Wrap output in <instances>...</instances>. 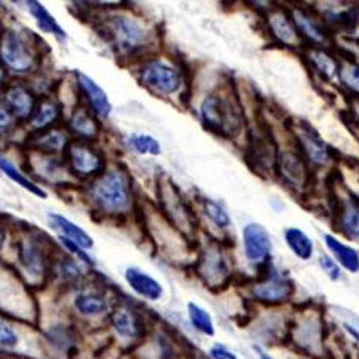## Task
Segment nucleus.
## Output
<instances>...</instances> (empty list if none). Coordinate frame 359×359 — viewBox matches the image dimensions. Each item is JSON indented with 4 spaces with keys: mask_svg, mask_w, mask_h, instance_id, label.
<instances>
[{
    "mask_svg": "<svg viewBox=\"0 0 359 359\" xmlns=\"http://www.w3.org/2000/svg\"><path fill=\"white\" fill-rule=\"evenodd\" d=\"M91 196L102 210L118 212L130 205L128 179L120 171H111L93 184Z\"/></svg>",
    "mask_w": 359,
    "mask_h": 359,
    "instance_id": "1",
    "label": "nucleus"
},
{
    "mask_svg": "<svg viewBox=\"0 0 359 359\" xmlns=\"http://www.w3.org/2000/svg\"><path fill=\"white\" fill-rule=\"evenodd\" d=\"M201 118L214 133L224 136H233L240 133L241 118L225 97L210 95L201 104Z\"/></svg>",
    "mask_w": 359,
    "mask_h": 359,
    "instance_id": "2",
    "label": "nucleus"
},
{
    "mask_svg": "<svg viewBox=\"0 0 359 359\" xmlns=\"http://www.w3.org/2000/svg\"><path fill=\"white\" fill-rule=\"evenodd\" d=\"M0 57L15 72H29L34 67L36 56L21 32L8 29L0 42Z\"/></svg>",
    "mask_w": 359,
    "mask_h": 359,
    "instance_id": "3",
    "label": "nucleus"
},
{
    "mask_svg": "<svg viewBox=\"0 0 359 359\" xmlns=\"http://www.w3.org/2000/svg\"><path fill=\"white\" fill-rule=\"evenodd\" d=\"M294 135L295 141L299 142L300 154L306 160V163L313 166H326L331 163V149L313 128H310L305 123H300L295 126Z\"/></svg>",
    "mask_w": 359,
    "mask_h": 359,
    "instance_id": "4",
    "label": "nucleus"
},
{
    "mask_svg": "<svg viewBox=\"0 0 359 359\" xmlns=\"http://www.w3.org/2000/svg\"><path fill=\"white\" fill-rule=\"evenodd\" d=\"M107 31L111 34L114 43L121 51H133L144 43L147 37L144 29L136 20L130 16H115L107 22Z\"/></svg>",
    "mask_w": 359,
    "mask_h": 359,
    "instance_id": "5",
    "label": "nucleus"
},
{
    "mask_svg": "<svg viewBox=\"0 0 359 359\" xmlns=\"http://www.w3.org/2000/svg\"><path fill=\"white\" fill-rule=\"evenodd\" d=\"M142 80L150 88L163 93V95H172L181 88L182 83L177 69L165 61H154L144 67Z\"/></svg>",
    "mask_w": 359,
    "mask_h": 359,
    "instance_id": "6",
    "label": "nucleus"
},
{
    "mask_svg": "<svg viewBox=\"0 0 359 359\" xmlns=\"http://www.w3.org/2000/svg\"><path fill=\"white\" fill-rule=\"evenodd\" d=\"M278 170L283 181L297 192L304 190L310 182V166L299 152H283L278 157Z\"/></svg>",
    "mask_w": 359,
    "mask_h": 359,
    "instance_id": "7",
    "label": "nucleus"
},
{
    "mask_svg": "<svg viewBox=\"0 0 359 359\" xmlns=\"http://www.w3.org/2000/svg\"><path fill=\"white\" fill-rule=\"evenodd\" d=\"M245 256L251 264H262L271 252V238L267 229L257 222H249L243 229Z\"/></svg>",
    "mask_w": 359,
    "mask_h": 359,
    "instance_id": "8",
    "label": "nucleus"
},
{
    "mask_svg": "<svg viewBox=\"0 0 359 359\" xmlns=\"http://www.w3.org/2000/svg\"><path fill=\"white\" fill-rule=\"evenodd\" d=\"M254 297L265 304H281L291 299L294 294V285L287 276L280 273L270 275L267 280L257 283L252 287Z\"/></svg>",
    "mask_w": 359,
    "mask_h": 359,
    "instance_id": "9",
    "label": "nucleus"
},
{
    "mask_svg": "<svg viewBox=\"0 0 359 359\" xmlns=\"http://www.w3.org/2000/svg\"><path fill=\"white\" fill-rule=\"evenodd\" d=\"M334 221L340 233L353 241H359V198L356 195H346L339 201Z\"/></svg>",
    "mask_w": 359,
    "mask_h": 359,
    "instance_id": "10",
    "label": "nucleus"
},
{
    "mask_svg": "<svg viewBox=\"0 0 359 359\" xmlns=\"http://www.w3.org/2000/svg\"><path fill=\"white\" fill-rule=\"evenodd\" d=\"M294 20V25L297 27L300 37L305 39L306 42L313 45H324L327 43V31L326 27L321 26L313 15L304 8H295L291 15Z\"/></svg>",
    "mask_w": 359,
    "mask_h": 359,
    "instance_id": "11",
    "label": "nucleus"
},
{
    "mask_svg": "<svg viewBox=\"0 0 359 359\" xmlns=\"http://www.w3.org/2000/svg\"><path fill=\"white\" fill-rule=\"evenodd\" d=\"M125 280L133 291L144 299L158 300L161 295H163V286H161L155 278L147 275L146 271L141 269H136V267L126 269Z\"/></svg>",
    "mask_w": 359,
    "mask_h": 359,
    "instance_id": "12",
    "label": "nucleus"
},
{
    "mask_svg": "<svg viewBox=\"0 0 359 359\" xmlns=\"http://www.w3.org/2000/svg\"><path fill=\"white\" fill-rule=\"evenodd\" d=\"M69 161L75 172L82 176H90L102 170V160L96 152L82 144H74L67 149Z\"/></svg>",
    "mask_w": 359,
    "mask_h": 359,
    "instance_id": "13",
    "label": "nucleus"
},
{
    "mask_svg": "<svg viewBox=\"0 0 359 359\" xmlns=\"http://www.w3.org/2000/svg\"><path fill=\"white\" fill-rule=\"evenodd\" d=\"M269 26L273 37L283 45L297 46L302 40L294 25L292 16L287 15L286 11H275V13L269 15Z\"/></svg>",
    "mask_w": 359,
    "mask_h": 359,
    "instance_id": "14",
    "label": "nucleus"
},
{
    "mask_svg": "<svg viewBox=\"0 0 359 359\" xmlns=\"http://www.w3.org/2000/svg\"><path fill=\"white\" fill-rule=\"evenodd\" d=\"M50 222L66 240L74 243V245L79 246L80 249H91L95 246V240L86 233V230L79 227L77 224H74L71 219H67L66 216L50 212Z\"/></svg>",
    "mask_w": 359,
    "mask_h": 359,
    "instance_id": "15",
    "label": "nucleus"
},
{
    "mask_svg": "<svg viewBox=\"0 0 359 359\" xmlns=\"http://www.w3.org/2000/svg\"><path fill=\"white\" fill-rule=\"evenodd\" d=\"M77 79L85 93V96L88 97L93 111L100 115V117L107 118L112 112V104L109 101V96L106 95V91H104L101 86L95 82V80L90 79L88 75H85L82 72H77Z\"/></svg>",
    "mask_w": 359,
    "mask_h": 359,
    "instance_id": "16",
    "label": "nucleus"
},
{
    "mask_svg": "<svg viewBox=\"0 0 359 359\" xmlns=\"http://www.w3.org/2000/svg\"><path fill=\"white\" fill-rule=\"evenodd\" d=\"M326 246L331 252V257L337 262L341 269H345L350 273H358L359 271V252L355 248L345 245L344 241L335 238L334 235L324 236Z\"/></svg>",
    "mask_w": 359,
    "mask_h": 359,
    "instance_id": "17",
    "label": "nucleus"
},
{
    "mask_svg": "<svg viewBox=\"0 0 359 359\" xmlns=\"http://www.w3.org/2000/svg\"><path fill=\"white\" fill-rule=\"evenodd\" d=\"M285 240L287 248L295 257L300 260H310L315 254V243L299 227H289L285 230Z\"/></svg>",
    "mask_w": 359,
    "mask_h": 359,
    "instance_id": "18",
    "label": "nucleus"
},
{
    "mask_svg": "<svg viewBox=\"0 0 359 359\" xmlns=\"http://www.w3.org/2000/svg\"><path fill=\"white\" fill-rule=\"evenodd\" d=\"M306 57H309V62L321 77L326 80H339L340 65L335 61L334 56H331V53L321 48H310L306 50Z\"/></svg>",
    "mask_w": 359,
    "mask_h": 359,
    "instance_id": "19",
    "label": "nucleus"
},
{
    "mask_svg": "<svg viewBox=\"0 0 359 359\" xmlns=\"http://www.w3.org/2000/svg\"><path fill=\"white\" fill-rule=\"evenodd\" d=\"M7 104L11 114L20 118L32 117L34 109H36V102H34L32 95L27 90L21 88V86H15V88L8 90Z\"/></svg>",
    "mask_w": 359,
    "mask_h": 359,
    "instance_id": "20",
    "label": "nucleus"
},
{
    "mask_svg": "<svg viewBox=\"0 0 359 359\" xmlns=\"http://www.w3.org/2000/svg\"><path fill=\"white\" fill-rule=\"evenodd\" d=\"M75 310L83 316H100L107 311V300L102 295L82 292L74 300Z\"/></svg>",
    "mask_w": 359,
    "mask_h": 359,
    "instance_id": "21",
    "label": "nucleus"
},
{
    "mask_svg": "<svg viewBox=\"0 0 359 359\" xmlns=\"http://www.w3.org/2000/svg\"><path fill=\"white\" fill-rule=\"evenodd\" d=\"M112 324L121 337H137L141 332V323L131 309H120L115 311Z\"/></svg>",
    "mask_w": 359,
    "mask_h": 359,
    "instance_id": "22",
    "label": "nucleus"
},
{
    "mask_svg": "<svg viewBox=\"0 0 359 359\" xmlns=\"http://www.w3.org/2000/svg\"><path fill=\"white\" fill-rule=\"evenodd\" d=\"M0 171H2L5 176H8L11 181L21 185L22 189H26L27 192H31L36 196H40V198H46L45 190L40 189L39 185L36 182H32L27 176L22 175L18 168L15 166V163H11V161L7 157H4V155H0Z\"/></svg>",
    "mask_w": 359,
    "mask_h": 359,
    "instance_id": "23",
    "label": "nucleus"
},
{
    "mask_svg": "<svg viewBox=\"0 0 359 359\" xmlns=\"http://www.w3.org/2000/svg\"><path fill=\"white\" fill-rule=\"evenodd\" d=\"M27 8L31 11V15L34 16V20H36L37 26L42 29L43 32H48V34H55L57 37H66V32L65 29H62L60 25H57V21L51 16V13L48 10H46L42 4L39 2H27Z\"/></svg>",
    "mask_w": 359,
    "mask_h": 359,
    "instance_id": "24",
    "label": "nucleus"
},
{
    "mask_svg": "<svg viewBox=\"0 0 359 359\" xmlns=\"http://www.w3.org/2000/svg\"><path fill=\"white\" fill-rule=\"evenodd\" d=\"M20 260L29 273L34 276H40L43 273L45 265H43V257L37 245H34L32 241L22 243L20 248Z\"/></svg>",
    "mask_w": 359,
    "mask_h": 359,
    "instance_id": "25",
    "label": "nucleus"
},
{
    "mask_svg": "<svg viewBox=\"0 0 359 359\" xmlns=\"http://www.w3.org/2000/svg\"><path fill=\"white\" fill-rule=\"evenodd\" d=\"M128 146L137 155H154V157H157V155L161 154V146L157 139L149 135H142V133H133V135H130Z\"/></svg>",
    "mask_w": 359,
    "mask_h": 359,
    "instance_id": "26",
    "label": "nucleus"
},
{
    "mask_svg": "<svg viewBox=\"0 0 359 359\" xmlns=\"http://www.w3.org/2000/svg\"><path fill=\"white\" fill-rule=\"evenodd\" d=\"M187 310H189V318H190V323L194 324L195 329H198L201 334L205 335H210L212 337L214 334H216V329H214V321L211 315L208 313L205 309H201L200 305H196L194 302H189L187 305Z\"/></svg>",
    "mask_w": 359,
    "mask_h": 359,
    "instance_id": "27",
    "label": "nucleus"
},
{
    "mask_svg": "<svg viewBox=\"0 0 359 359\" xmlns=\"http://www.w3.org/2000/svg\"><path fill=\"white\" fill-rule=\"evenodd\" d=\"M71 128L83 137H95L97 135V123L86 111L75 112L71 118Z\"/></svg>",
    "mask_w": 359,
    "mask_h": 359,
    "instance_id": "28",
    "label": "nucleus"
},
{
    "mask_svg": "<svg viewBox=\"0 0 359 359\" xmlns=\"http://www.w3.org/2000/svg\"><path fill=\"white\" fill-rule=\"evenodd\" d=\"M57 117H60V106L53 101H46L32 115V126L34 128H45L53 123Z\"/></svg>",
    "mask_w": 359,
    "mask_h": 359,
    "instance_id": "29",
    "label": "nucleus"
},
{
    "mask_svg": "<svg viewBox=\"0 0 359 359\" xmlns=\"http://www.w3.org/2000/svg\"><path fill=\"white\" fill-rule=\"evenodd\" d=\"M339 80L348 91L359 97V65L355 62H346V65L340 66Z\"/></svg>",
    "mask_w": 359,
    "mask_h": 359,
    "instance_id": "30",
    "label": "nucleus"
},
{
    "mask_svg": "<svg viewBox=\"0 0 359 359\" xmlns=\"http://www.w3.org/2000/svg\"><path fill=\"white\" fill-rule=\"evenodd\" d=\"M203 210H205L206 216L211 219V221L217 225L219 229H227L230 227L231 219L229 216V212L225 211V208L219 205L217 201L212 200H205V205H203Z\"/></svg>",
    "mask_w": 359,
    "mask_h": 359,
    "instance_id": "31",
    "label": "nucleus"
},
{
    "mask_svg": "<svg viewBox=\"0 0 359 359\" xmlns=\"http://www.w3.org/2000/svg\"><path fill=\"white\" fill-rule=\"evenodd\" d=\"M39 147L50 152H57V150L66 147V136L60 131H48L43 136L39 137Z\"/></svg>",
    "mask_w": 359,
    "mask_h": 359,
    "instance_id": "32",
    "label": "nucleus"
},
{
    "mask_svg": "<svg viewBox=\"0 0 359 359\" xmlns=\"http://www.w3.org/2000/svg\"><path fill=\"white\" fill-rule=\"evenodd\" d=\"M18 341L20 337L15 329L0 320V348H15L18 345Z\"/></svg>",
    "mask_w": 359,
    "mask_h": 359,
    "instance_id": "33",
    "label": "nucleus"
},
{
    "mask_svg": "<svg viewBox=\"0 0 359 359\" xmlns=\"http://www.w3.org/2000/svg\"><path fill=\"white\" fill-rule=\"evenodd\" d=\"M318 264H320L321 270L327 275L329 280L332 281L340 280V275H341L340 265L335 262L331 256H327V254H321L320 259H318Z\"/></svg>",
    "mask_w": 359,
    "mask_h": 359,
    "instance_id": "34",
    "label": "nucleus"
},
{
    "mask_svg": "<svg viewBox=\"0 0 359 359\" xmlns=\"http://www.w3.org/2000/svg\"><path fill=\"white\" fill-rule=\"evenodd\" d=\"M210 355L212 359H240L233 351H230L227 346L219 345V344L212 346Z\"/></svg>",
    "mask_w": 359,
    "mask_h": 359,
    "instance_id": "35",
    "label": "nucleus"
},
{
    "mask_svg": "<svg viewBox=\"0 0 359 359\" xmlns=\"http://www.w3.org/2000/svg\"><path fill=\"white\" fill-rule=\"evenodd\" d=\"M11 123V115L8 112V109L4 106V104H0V131L7 130Z\"/></svg>",
    "mask_w": 359,
    "mask_h": 359,
    "instance_id": "36",
    "label": "nucleus"
},
{
    "mask_svg": "<svg viewBox=\"0 0 359 359\" xmlns=\"http://www.w3.org/2000/svg\"><path fill=\"white\" fill-rule=\"evenodd\" d=\"M351 115H353V118H355L358 121V125H359V97H358L356 101H353V104H351Z\"/></svg>",
    "mask_w": 359,
    "mask_h": 359,
    "instance_id": "37",
    "label": "nucleus"
},
{
    "mask_svg": "<svg viewBox=\"0 0 359 359\" xmlns=\"http://www.w3.org/2000/svg\"><path fill=\"white\" fill-rule=\"evenodd\" d=\"M344 327H345V331L348 332L353 339H355L356 341H359V331H358V329L350 326V324H344Z\"/></svg>",
    "mask_w": 359,
    "mask_h": 359,
    "instance_id": "38",
    "label": "nucleus"
},
{
    "mask_svg": "<svg viewBox=\"0 0 359 359\" xmlns=\"http://www.w3.org/2000/svg\"><path fill=\"white\" fill-rule=\"evenodd\" d=\"M4 243H5V233H4V230L0 229V248L4 246Z\"/></svg>",
    "mask_w": 359,
    "mask_h": 359,
    "instance_id": "39",
    "label": "nucleus"
},
{
    "mask_svg": "<svg viewBox=\"0 0 359 359\" xmlns=\"http://www.w3.org/2000/svg\"><path fill=\"white\" fill-rule=\"evenodd\" d=\"M4 79V69H2V65H0V82H2Z\"/></svg>",
    "mask_w": 359,
    "mask_h": 359,
    "instance_id": "40",
    "label": "nucleus"
}]
</instances>
